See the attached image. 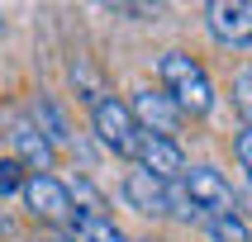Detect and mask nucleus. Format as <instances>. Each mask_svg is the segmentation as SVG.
<instances>
[{
    "instance_id": "obj_1",
    "label": "nucleus",
    "mask_w": 252,
    "mask_h": 242,
    "mask_svg": "<svg viewBox=\"0 0 252 242\" xmlns=\"http://www.w3.org/2000/svg\"><path fill=\"white\" fill-rule=\"evenodd\" d=\"M157 76H162V90L171 95V105H176L181 114H210L214 85H210V76H205V67H200L195 57L167 53L162 62H157Z\"/></svg>"
},
{
    "instance_id": "obj_2",
    "label": "nucleus",
    "mask_w": 252,
    "mask_h": 242,
    "mask_svg": "<svg viewBox=\"0 0 252 242\" xmlns=\"http://www.w3.org/2000/svg\"><path fill=\"white\" fill-rule=\"evenodd\" d=\"M91 128H95V138L105 142L114 157H133L138 152V124H133V114H128L124 100H114V95L95 100V105H91Z\"/></svg>"
},
{
    "instance_id": "obj_3",
    "label": "nucleus",
    "mask_w": 252,
    "mask_h": 242,
    "mask_svg": "<svg viewBox=\"0 0 252 242\" xmlns=\"http://www.w3.org/2000/svg\"><path fill=\"white\" fill-rule=\"evenodd\" d=\"M181 190H186V199H190V209H195L200 218L233 214V190H228V181H224L214 166H186Z\"/></svg>"
},
{
    "instance_id": "obj_4",
    "label": "nucleus",
    "mask_w": 252,
    "mask_h": 242,
    "mask_svg": "<svg viewBox=\"0 0 252 242\" xmlns=\"http://www.w3.org/2000/svg\"><path fill=\"white\" fill-rule=\"evenodd\" d=\"M24 199L29 209H33V218H43V223H57V228H71V214H76V199H71V190L57 176H24Z\"/></svg>"
},
{
    "instance_id": "obj_5",
    "label": "nucleus",
    "mask_w": 252,
    "mask_h": 242,
    "mask_svg": "<svg viewBox=\"0 0 252 242\" xmlns=\"http://www.w3.org/2000/svg\"><path fill=\"white\" fill-rule=\"evenodd\" d=\"M205 24L224 48H252V0H210Z\"/></svg>"
},
{
    "instance_id": "obj_6",
    "label": "nucleus",
    "mask_w": 252,
    "mask_h": 242,
    "mask_svg": "<svg viewBox=\"0 0 252 242\" xmlns=\"http://www.w3.org/2000/svg\"><path fill=\"white\" fill-rule=\"evenodd\" d=\"M128 114H133V124H138V133H157V138H176V128H181V109L171 105V95L162 90V85H148V90H138V95L128 100Z\"/></svg>"
},
{
    "instance_id": "obj_7",
    "label": "nucleus",
    "mask_w": 252,
    "mask_h": 242,
    "mask_svg": "<svg viewBox=\"0 0 252 242\" xmlns=\"http://www.w3.org/2000/svg\"><path fill=\"white\" fill-rule=\"evenodd\" d=\"M133 161H138L148 176H157V181L176 185L186 176V152L176 147V138H157V133H138V152H133Z\"/></svg>"
},
{
    "instance_id": "obj_8",
    "label": "nucleus",
    "mask_w": 252,
    "mask_h": 242,
    "mask_svg": "<svg viewBox=\"0 0 252 242\" xmlns=\"http://www.w3.org/2000/svg\"><path fill=\"white\" fill-rule=\"evenodd\" d=\"M124 199L138 214H148V218H167V214H171V185L157 181V176H148L143 166H133L124 176Z\"/></svg>"
},
{
    "instance_id": "obj_9",
    "label": "nucleus",
    "mask_w": 252,
    "mask_h": 242,
    "mask_svg": "<svg viewBox=\"0 0 252 242\" xmlns=\"http://www.w3.org/2000/svg\"><path fill=\"white\" fill-rule=\"evenodd\" d=\"M10 142H14V152H19L14 161H19V166H29V176H43V171L57 161V147L38 133V124H33V119H19V124H14V133H10Z\"/></svg>"
},
{
    "instance_id": "obj_10",
    "label": "nucleus",
    "mask_w": 252,
    "mask_h": 242,
    "mask_svg": "<svg viewBox=\"0 0 252 242\" xmlns=\"http://www.w3.org/2000/svg\"><path fill=\"white\" fill-rule=\"evenodd\" d=\"M76 242H128L124 228H114L110 214H91V209H76L71 214V228H67Z\"/></svg>"
},
{
    "instance_id": "obj_11",
    "label": "nucleus",
    "mask_w": 252,
    "mask_h": 242,
    "mask_svg": "<svg viewBox=\"0 0 252 242\" xmlns=\"http://www.w3.org/2000/svg\"><path fill=\"white\" fill-rule=\"evenodd\" d=\"M33 124H38V133L53 142V147L67 142V119H62V109H57L53 100H38V119H33Z\"/></svg>"
},
{
    "instance_id": "obj_12",
    "label": "nucleus",
    "mask_w": 252,
    "mask_h": 242,
    "mask_svg": "<svg viewBox=\"0 0 252 242\" xmlns=\"http://www.w3.org/2000/svg\"><path fill=\"white\" fill-rule=\"evenodd\" d=\"M210 233H214V242H248V238H252L238 209H233V214H219V218H210Z\"/></svg>"
},
{
    "instance_id": "obj_13",
    "label": "nucleus",
    "mask_w": 252,
    "mask_h": 242,
    "mask_svg": "<svg viewBox=\"0 0 252 242\" xmlns=\"http://www.w3.org/2000/svg\"><path fill=\"white\" fill-rule=\"evenodd\" d=\"M71 85H76V90H81V100H91V105H95V100H105V90H100V76L86 67L81 57L71 62Z\"/></svg>"
},
{
    "instance_id": "obj_14",
    "label": "nucleus",
    "mask_w": 252,
    "mask_h": 242,
    "mask_svg": "<svg viewBox=\"0 0 252 242\" xmlns=\"http://www.w3.org/2000/svg\"><path fill=\"white\" fill-rule=\"evenodd\" d=\"M233 105H238L243 124L252 128V62H248V67H238V76H233Z\"/></svg>"
},
{
    "instance_id": "obj_15",
    "label": "nucleus",
    "mask_w": 252,
    "mask_h": 242,
    "mask_svg": "<svg viewBox=\"0 0 252 242\" xmlns=\"http://www.w3.org/2000/svg\"><path fill=\"white\" fill-rule=\"evenodd\" d=\"M10 190H24V166L14 157H5L0 161V195H10Z\"/></svg>"
},
{
    "instance_id": "obj_16",
    "label": "nucleus",
    "mask_w": 252,
    "mask_h": 242,
    "mask_svg": "<svg viewBox=\"0 0 252 242\" xmlns=\"http://www.w3.org/2000/svg\"><path fill=\"white\" fill-rule=\"evenodd\" d=\"M233 152H238L243 171H248V176H252V128H243L238 138H233Z\"/></svg>"
},
{
    "instance_id": "obj_17",
    "label": "nucleus",
    "mask_w": 252,
    "mask_h": 242,
    "mask_svg": "<svg viewBox=\"0 0 252 242\" xmlns=\"http://www.w3.org/2000/svg\"><path fill=\"white\" fill-rule=\"evenodd\" d=\"M43 242H76V238H71L67 228H53V233H43Z\"/></svg>"
},
{
    "instance_id": "obj_18",
    "label": "nucleus",
    "mask_w": 252,
    "mask_h": 242,
    "mask_svg": "<svg viewBox=\"0 0 252 242\" xmlns=\"http://www.w3.org/2000/svg\"><path fill=\"white\" fill-rule=\"evenodd\" d=\"M248 209H252V190H248Z\"/></svg>"
}]
</instances>
